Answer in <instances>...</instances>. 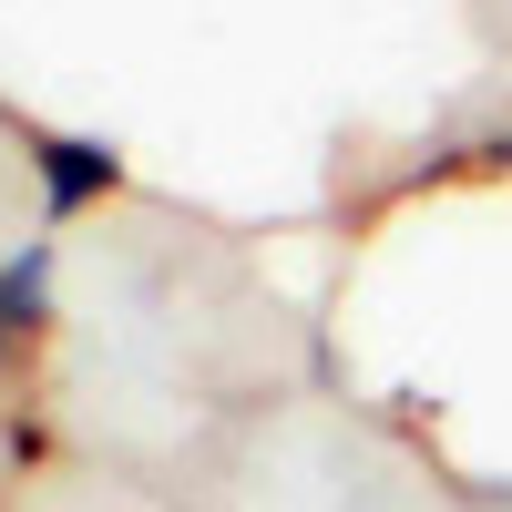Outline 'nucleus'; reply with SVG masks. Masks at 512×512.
<instances>
[{"instance_id":"1","label":"nucleus","mask_w":512,"mask_h":512,"mask_svg":"<svg viewBox=\"0 0 512 512\" xmlns=\"http://www.w3.org/2000/svg\"><path fill=\"white\" fill-rule=\"evenodd\" d=\"M31 175H41V216H82L93 195H113V144H82V134H31Z\"/></svg>"}]
</instances>
